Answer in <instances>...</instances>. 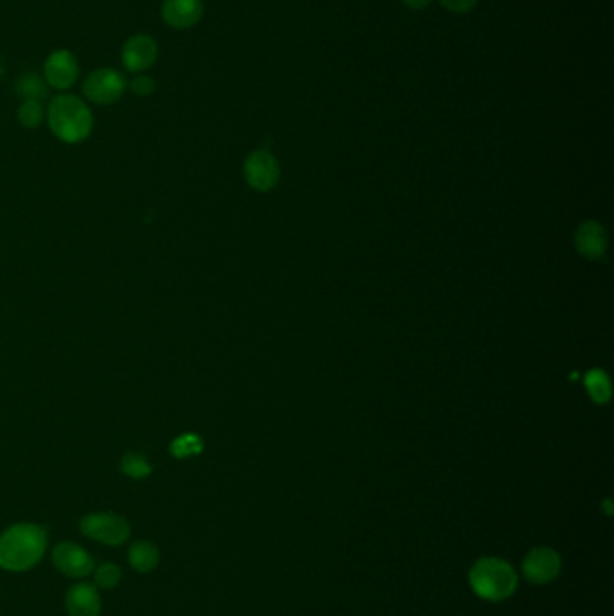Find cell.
Instances as JSON below:
<instances>
[{
  "mask_svg": "<svg viewBox=\"0 0 614 616\" xmlns=\"http://www.w3.org/2000/svg\"><path fill=\"white\" fill-rule=\"evenodd\" d=\"M47 545L45 530L36 524H17L0 537V566L10 571H24L35 566Z\"/></svg>",
  "mask_w": 614,
  "mask_h": 616,
  "instance_id": "cell-1",
  "label": "cell"
},
{
  "mask_svg": "<svg viewBox=\"0 0 614 616\" xmlns=\"http://www.w3.org/2000/svg\"><path fill=\"white\" fill-rule=\"evenodd\" d=\"M47 123L51 132L69 144L85 141L94 125L89 105L72 94H60L49 103Z\"/></svg>",
  "mask_w": 614,
  "mask_h": 616,
  "instance_id": "cell-2",
  "label": "cell"
},
{
  "mask_svg": "<svg viewBox=\"0 0 614 616\" xmlns=\"http://www.w3.org/2000/svg\"><path fill=\"white\" fill-rule=\"evenodd\" d=\"M471 586L478 596L499 602L515 591L517 575L503 559H481L471 570Z\"/></svg>",
  "mask_w": 614,
  "mask_h": 616,
  "instance_id": "cell-3",
  "label": "cell"
},
{
  "mask_svg": "<svg viewBox=\"0 0 614 616\" xmlns=\"http://www.w3.org/2000/svg\"><path fill=\"white\" fill-rule=\"evenodd\" d=\"M128 84L123 72L112 67L94 69L84 80L82 91L85 100L96 105H112L121 100Z\"/></svg>",
  "mask_w": 614,
  "mask_h": 616,
  "instance_id": "cell-4",
  "label": "cell"
},
{
  "mask_svg": "<svg viewBox=\"0 0 614 616\" xmlns=\"http://www.w3.org/2000/svg\"><path fill=\"white\" fill-rule=\"evenodd\" d=\"M80 78V63L67 49L53 51L44 61V80L56 91H69Z\"/></svg>",
  "mask_w": 614,
  "mask_h": 616,
  "instance_id": "cell-5",
  "label": "cell"
},
{
  "mask_svg": "<svg viewBox=\"0 0 614 616\" xmlns=\"http://www.w3.org/2000/svg\"><path fill=\"white\" fill-rule=\"evenodd\" d=\"M82 531L94 539V541L105 543L109 547H117L123 545L128 535H130V528L128 523L114 514H91L85 515L80 523Z\"/></svg>",
  "mask_w": 614,
  "mask_h": 616,
  "instance_id": "cell-6",
  "label": "cell"
},
{
  "mask_svg": "<svg viewBox=\"0 0 614 616\" xmlns=\"http://www.w3.org/2000/svg\"><path fill=\"white\" fill-rule=\"evenodd\" d=\"M159 56V45L156 38L139 33L130 36L121 47L123 67L132 74H142L156 65Z\"/></svg>",
  "mask_w": 614,
  "mask_h": 616,
  "instance_id": "cell-7",
  "label": "cell"
},
{
  "mask_svg": "<svg viewBox=\"0 0 614 616\" xmlns=\"http://www.w3.org/2000/svg\"><path fill=\"white\" fill-rule=\"evenodd\" d=\"M244 174H246L247 182L254 190L267 191V190L276 186V182L279 179V166H278V161L271 156L269 151L258 150L247 158L246 166H244Z\"/></svg>",
  "mask_w": 614,
  "mask_h": 616,
  "instance_id": "cell-8",
  "label": "cell"
},
{
  "mask_svg": "<svg viewBox=\"0 0 614 616\" xmlns=\"http://www.w3.org/2000/svg\"><path fill=\"white\" fill-rule=\"evenodd\" d=\"M522 571L533 584H546L559 575L561 557L552 548H535L526 555Z\"/></svg>",
  "mask_w": 614,
  "mask_h": 616,
  "instance_id": "cell-9",
  "label": "cell"
},
{
  "mask_svg": "<svg viewBox=\"0 0 614 616\" xmlns=\"http://www.w3.org/2000/svg\"><path fill=\"white\" fill-rule=\"evenodd\" d=\"M161 17L174 29H190L204 17V0H163Z\"/></svg>",
  "mask_w": 614,
  "mask_h": 616,
  "instance_id": "cell-10",
  "label": "cell"
},
{
  "mask_svg": "<svg viewBox=\"0 0 614 616\" xmlns=\"http://www.w3.org/2000/svg\"><path fill=\"white\" fill-rule=\"evenodd\" d=\"M53 561L54 566L67 577H85L94 568V561L91 559V555L80 547L70 543L58 545L53 552Z\"/></svg>",
  "mask_w": 614,
  "mask_h": 616,
  "instance_id": "cell-11",
  "label": "cell"
},
{
  "mask_svg": "<svg viewBox=\"0 0 614 616\" xmlns=\"http://www.w3.org/2000/svg\"><path fill=\"white\" fill-rule=\"evenodd\" d=\"M100 595L89 584L70 588L67 593V611L70 616H100Z\"/></svg>",
  "mask_w": 614,
  "mask_h": 616,
  "instance_id": "cell-12",
  "label": "cell"
},
{
  "mask_svg": "<svg viewBox=\"0 0 614 616\" xmlns=\"http://www.w3.org/2000/svg\"><path fill=\"white\" fill-rule=\"evenodd\" d=\"M577 247L587 258H598L603 255L607 246L605 231L596 222H586L577 231Z\"/></svg>",
  "mask_w": 614,
  "mask_h": 616,
  "instance_id": "cell-13",
  "label": "cell"
},
{
  "mask_svg": "<svg viewBox=\"0 0 614 616\" xmlns=\"http://www.w3.org/2000/svg\"><path fill=\"white\" fill-rule=\"evenodd\" d=\"M128 559H130V564L133 570L146 573V571H151L153 568L158 566L159 554H158L156 547L141 541V543L132 545V548L128 552Z\"/></svg>",
  "mask_w": 614,
  "mask_h": 616,
  "instance_id": "cell-14",
  "label": "cell"
},
{
  "mask_svg": "<svg viewBox=\"0 0 614 616\" xmlns=\"http://www.w3.org/2000/svg\"><path fill=\"white\" fill-rule=\"evenodd\" d=\"M586 386L594 402L603 404L610 399V382L602 369H593L586 375Z\"/></svg>",
  "mask_w": 614,
  "mask_h": 616,
  "instance_id": "cell-15",
  "label": "cell"
},
{
  "mask_svg": "<svg viewBox=\"0 0 614 616\" xmlns=\"http://www.w3.org/2000/svg\"><path fill=\"white\" fill-rule=\"evenodd\" d=\"M19 121L26 128H36L42 125L45 118V110L42 101L38 100H24L22 105L19 107Z\"/></svg>",
  "mask_w": 614,
  "mask_h": 616,
  "instance_id": "cell-16",
  "label": "cell"
},
{
  "mask_svg": "<svg viewBox=\"0 0 614 616\" xmlns=\"http://www.w3.org/2000/svg\"><path fill=\"white\" fill-rule=\"evenodd\" d=\"M17 93L20 96H24L26 100H42L44 96H47V87H45V80L38 78L36 74H26L17 82Z\"/></svg>",
  "mask_w": 614,
  "mask_h": 616,
  "instance_id": "cell-17",
  "label": "cell"
},
{
  "mask_svg": "<svg viewBox=\"0 0 614 616\" xmlns=\"http://www.w3.org/2000/svg\"><path fill=\"white\" fill-rule=\"evenodd\" d=\"M121 471L130 478L141 480L151 473V467L141 454L128 452V454H125V458L121 461Z\"/></svg>",
  "mask_w": 614,
  "mask_h": 616,
  "instance_id": "cell-18",
  "label": "cell"
},
{
  "mask_svg": "<svg viewBox=\"0 0 614 616\" xmlns=\"http://www.w3.org/2000/svg\"><path fill=\"white\" fill-rule=\"evenodd\" d=\"M204 443L200 440V436L197 434H182L179 438H175V442L172 443L170 450L175 458H190L195 454H200Z\"/></svg>",
  "mask_w": 614,
  "mask_h": 616,
  "instance_id": "cell-19",
  "label": "cell"
},
{
  "mask_svg": "<svg viewBox=\"0 0 614 616\" xmlns=\"http://www.w3.org/2000/svg\"><path fill=\"white\" fill-rule=\"evenodd\" d=\"M121 579V571L117 566L114 564H103L101 568H98L96 571V584L101 588V589H110L114 588Z\"/></svg>",
  "mask_w": 614,
  "mask_h": 616,
  "instance_id": "cell-20",
  "label": "cell"
},
{
  "mask_svg": "<svg viewBox=\"0 0 614 616\" xmlns=\"http://www.w3.org/2000/svg\"><path fill=\"white\" fill-rule=\"evenodd\" d=\"M130 91L135 94V96H149L153 91H156V80L149 78L148 74H135V78L130 82Z\"/></svg>",
  "mask_w": 614,
  "mask_h": 616,
  "instance_id": "cell-21",
  "label": "cell"
},
{
  "mask_svg": "<svg viewBox=\"0 0 614 616\" xmlns=\"http://www.w3.org/2000/svg\"><path fill=\"white\" fill-rule=\"evenodd\" d=\"M441 6L452 13H469L476 8L478 0H440Z\"/></svg>",
  "mask_w": 614,
  "mask_h": 616,
  "instance_id": "cell-22",
  "label": "cell"
},
{
  "mask_svg": "<svg viewBox=\"0 0 614 616\" xmlns=\"http://www.w3.org/2000/svg\"><path fill=\"white\" fill-rule=\"evenodd\" d=\"M402 3L411 10H424L431 4V0H402Z\"/></svg>",
  "mask_w": 614,
  "mask_h": 616,
  "instance_id": "cell-23",
  "label": "cell"
}]
</instances>
